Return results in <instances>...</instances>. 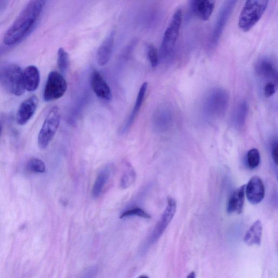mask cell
I'll return each instance as SVG.
<instances>
[{
    "mask_svg": "<svg viewBox=\"0 0 278 278\" xmlns=\"http://www.w3.org/2000/svg\"><path fill=\"white\" fill-rule=\"evenodd\" d=\"M46 1L34 0L29 1L20 13L3 38V43L8 46L22 41L31 33L42 14Z\"/></svg>",
    "mask_w": 278,
    "mask_h": 278,
    "instance_id": "6da1fadb",
    "label": "cell"
},
{
    "mask_svg": "<svg viewBox=\"0 0 278 278\" xmlns=\"http://www.w3.org/2000/svg\"><path fill=\"white\" fill-rule=\"evenodd\" d=\"M0 84L9 93L16 96L23 95L25 89L21 68L11 63L0 66Z\"/></svg>",
    "mask_w": 278,
    "mask_h": 278,
    "instance_id": "7a4b0ae2",
    "label": "cell"
},
{
    "mask_svg": "<svg viewBox=\"0 0 278 278\" xmlns=\"http://www.w3.org/2000/svg\"><path fill=\"white\" fill-rule=\"evenodd\" d=\"M229 102L228 92L222 88H215L207 94L203 102L205 114L210 118H218L223 116Z\"/></svg>",
    "mask_w": 278,
    "mask_h": 278,
    "instance_id": "3957f363",
    "label": "cell"
},
{
    "mask_svg": "<svg viewBox=\"0 0 278 278\" xmlns=\"http://www.w3.org/2000/svg\"><path fill=\"white\" fill-rule=\"evenodd\" d=\"M269 1L266 0L247 1L241 12L239 26L242 31L247 32L259 21L266 11Z\"/></svg>",
    "mask_w": 278,
    "mask_h": 278,
    "instance_id": "277c9868",
    "label": "cell"
},
{
    "mask_svg": "<svg viewBox=\"0 0 278 278\" xmlns=\"http://www.w3.org/2000/svg\"><path fill=\"white\" fill-rule=\"evenodd\" d=\"M60 122V114L57 107L50 110L45 119L38 135L39 148L41 150L46 149L56 133Z\"/></svg>",
    "mask_w": 278,
    "mask_h": 278,
    "instance_id": "5b68a950",
    "label": "cell"
},
{
    "mask_svg": "<svg viewBox=\"0 0 278 278\" xmlns=\"http://www.w3.org/2000/svg\"><path fill=\"white\" fill-rule=\"evenodd\" d=\"M181 9L179 8L175 12L173 18L166 29L161 46V54L163 58L169 56L173 52L177 40L182 22Z\"/></svg>",
    "mask_w": 278,
    "mask_h": 278,
    "instance_id": "8992f818",
    "label": "cell"
},
{
    "mask_svg": "<svg viewBox=\"0 0 278 278\" xmlns=\"http://www.w3.org/2000/svg\"><path fill=\"white\" fill-rule=\"evenodd\" d=\"M68 89V84L63 76L57 72H51L44 91L46 102L56 100L63 97Z\"/></svg>",
    "mask_w": 278,
    "mask_h": 278,
    "instance_id": "52a82bcc",
    "label": "cell"
},
{
    "mask_svg": "<svg viewBox=\"0 0 278 278\" xmlns=\"http://www.w3.org/2000/svg\"><path fill=\"white\" fill-rule=\"evenodd\" d=\"M177 209V203L175 199L169 198L166 208L161 215L158 223L155 225L152 232L148 239V245L155 243L163 235L167 227L173 220Z\"/></svg>",
    "mask_w": 278,
    "mask_h": 278,
    "instance_id": "ba28073f",
    "label": "cell"
},
{
    "mask_svg": "<svg viewBox=\"0 0 278 278\" xmlns=\"http://www.w3.org/2000/svg\"><path fill=\"white\" fill-rule=\"evenodd\" d=\"M236 3V1H227L221 7L211 35L210 45L212 47H216L218 43L226 25L233 11Z\"/></svg>",
    "mask_w": 278,
    "mask_h": 278,
    "instance_id": "9c48e42d",
    "label": "cell"
},
{
    "mask_svg": "<svg viewBox=\"0 0 278 278\" xmlns=\"http://www.w3.org/2000/svg\"><path fill=\"white\" fill-rule=\"evenodd\" d=\"M255 70L258 76L267 82L278 83L277 69L274 62L269 58L260 59L255 65Z\"/></svg>",
    "mask_w": 278,
    "mask_h": 278,
    "instance_id": "30bf717a",
    "label": "cell"
},
{
    "mask_svg": "<svg viewBox=\"0 0 278 278\" xmlns=\"http://www.w3.org/2000/svg\"><path fill=\"white\" fill-rule=\"evenodd\" d=\"M245 194L251 203L257 204L264 200L265 188L264 183L259 177L252 178L246 185Z\"/></svg>",
    "mask_w": 278,
    "mask_h": 278,
    "instance_id": "8fae6325",
    "label": "cell"
},
{
    "mask_svg": "<svg viewBox=\"0 0 278 278\" xmlns=\"http://www.w3.org/2000/svg\"><path fill=\"white\" fill-rule=\"evenodd\" d=\"M91 85L93 92L99 99L105 101L112 100V90L102 75L97 70H94L92 73L91 77Z\"/></svg>",
    "mask_w": 278,
    "mask_h": 278,
    "instance_id": "7c38bea8",
    "label": "cell"
},
{
    "mask_svg": "<svg viewBox=\"0 0 278 278\" xmlns=\"http://www.w3.org/2000/svg\"><path fill=\"white\" fill-rule=\"evenodd\" d=\"M38 102V99L35 96H32L24 101L17 113V121L19 125H24L28 123L35 113Z\"/></svg>",
    "mask_w": 278,
    "mask_h": 278,
    "instance_id": "4fadbf2b",
    "label": "cell"
},
{
    "mask_svg": "<svg viewBox=\"0 0 278 278\" xmlns=\"http://www.w3.org/2000/svg\"><path fill=\"white\" fill-rule=\"evenodd\" d=\"M148 88V82H145L141 86L137 98H136L135 101L134 108L132 111H131L129 118L127 121H126L125 124L121 129V134H125L127 133L131 128V126L133 124L136 118V116H138L141 108L142 107L143 104L144 102V99L146 92H147Z\"/></svg>",
    "mask_w": 278,
    "mask_h": 278,
    "instance_id": "5bb4252c",
    "label": "cell"
},
{
    "mask_svg": "<svg viewBox=\"0 0 278 278\" xmlns=\"http://www.w3.org/2000/svg\"><path fill=\"white\" fill-rule=\"evenodd\" d=\"M215 1H204V0H194L190 2V8L192 12L204 21L209 19L214 11Z\"/></svg>",
    "mask_w": 278,
    "mask_h": 278,
    "instance_id": "9a60e30c",
    "label": "cell"
},
{
    "mask_svg": "<svg viewBox=\"0 0 278 278\" xmlns=\"http://www.w3.org/2000/svg\"><path fill=\"white\" fill-rule=\"evenodd\" d=\"M115 44V32H111L101 44L97 52L98 63L104 66L109 61L113 51Z\"/></svg>",
    "mask_w": 278,
    "mask_h": 278,
    "instance_id": "2e32d148",
    "label": "cell"
},
{
    "mask_svg": "<svg viewBox=\"0 0 278 278\" xmlns=\"http://www.w3.org/2000/svg\"><path fill=\"white\" fill-rule=\"evenodd\" d=\"M174 124V114L169 108H164L155 115L154 127L159 133H165L168 131Z\"/></svg>",
    "mask_w": 278,
    "mask_h": 278,
    "instance_id": "e0dca14e",
    "label": "cell"
},
{
    "mask_svg": "<svg viewBox=\"0 0 278 278\" xmlns=\"http://www.w3.org/2000/svg\"><path fill=\"white\" fill-rule=\"evenodd\" d=\"M246 185H242L232 193L227 205V212L229 214H240L243 211Z\"/></svg>",
    "mask_w": 278,
    "mask_h": 278,
    "instance_id": "ac0fdd59",
    "label": "cell"
},
{
    "mask_svg": "<svg viewBox=\"0 0 278 278\" xmlns=\"http://www.w3.org/2000/svg\"><path fill=\"white\" fill-rule=\"evenodd\" d=\"M112 166L107 165L99 173L95 181L93 189L92 196L93 198L97 199L102 194L106 185L112 175Z\"/></svg>",
    "mask_w": 278,
    "mask_h": 278,
    "instance_id": "d6986e66",
    "label": "cell"
},
{
    "mask_svg": "<svg viewBox=\"0 0 278 278\" xmlns=\"http://www.w3.org/2000/svg\"><path fill=\"white\" fill-rule=\"evenodd\" d=\"M23 81L25 90L33 92L38 88L40 83V73L38 69L30 65L23 72Z\"/></svg>",
    "mask_w": 278,
    "mask_h": 278,
    "instance_id": "ffe728a7",
    "label": "cell"
},
{
    "mask_svg": "<svg viewBox=\"0 0 278 278\" xmlns=\"http://www.w3.org/2000/svg\"><path fill=\"white\" fill-rule=\"evenodd\" d=\"M249 106L245 101H242L236 106L232 116V124L234 127L238 129L244 127L246 122Z\"/></svg>",
    "mask_w": 278,
    "mask_h": 278,
    "instance_id": "44dd1931",
    "label": "cell"
},
{
    "mask_svg": "<svg viewBox=\"0 0 278 278\" xmlns=\"http://www.w3.org/2000/svg\"><path fill=\"white\" fill-rule=\"evenodd\" d=\"M262 226L261 221H256L252 225L244 237L245 243L249 246L259 245L261 243Z\"/></svg>",
    "mask_w": 278,
    "mask_h": 278,
    "instance_id": "7402d4cb",
    "label": "cell"
},
{
    "mask_svg": "<svg viewBox=\"0 0 278 278\" xmlns=\"http://www.w3.org/2000/svg\"><path fill=\"white\" fill-rule=\"evenodd\" d=\"M136 177V175L133 167L127 164L120 180L121 188L124 189L129 188L134 183Z\"/></svg>",
    "mask_w": 278,
    "mask_h": 278,
    "instance_id": "603a6c76",
    "label": "cell"
},
{
    "mask_svg": "<svg viewBox=\"0 0 278 278\" xmlns=\"http://www.w3.org/2000/svg\"><path fill=\"white\" fill-rule=\"evenodd\" d=\"M260 154L258 150L252 149L247 153L246 162L250 169L253 170L257 168L260 165Z\"/></svg>",
    "mask_w": 278,
    "mask_h": 278,
    "instance_id": "cb8c5ba5",
    "label": "cell"
},
{
    "mask_svg": "<svg viewBox=\"0 0 278 278\" xmlns=\"http://www.w3.org/2000/svg\"><path fill=\"white\" fill-rule=\"evenodd\" d=\"M131 216H138L145 219L151 218V215L147 212L139 207H134V208L126 210L120 215V218L123 219Z\"/></svg>",
    "mask_w": 278,
    "mask_h": 278,
    "instance_id": "d4e9b609",
    "label": "cell"
},
{
    "mask_svg": "<svg viewBox=\"0 0 278 278\" xmlns=\"http://www.w3.org/2000/svg\"><path fill=\"white\" fill-rule=\"evenodd\" d=\"M27 169L31 173L43 174L46 171V166L42 160L38 158H32L27 162Z\"/></svg>",
    "mask_w": 278,
    "mask_h": 278,
    "instance_id": "484cf974",
    "label": "cell"
},
{
    "mask_svg": "<svg viewBox=\"0 0 278 278\" xmlns=\"http://www.w3.org/2000/svg\"><path fill=\"white\" fill-rule=\"evenodd\" d=\"M69 61L68 52L63 48H60L58 51L57 62L58 68L62 73L67 72L69 67Z\"/></svg>",
    "mask_w": 278,
    "mask_h": 278,
    "instance_id": "4316f807",
    "label": "cell"
},
{
    "mask_svg": "<svg viewBox=\"0 0 278 278\" xmlns=\"http://www.w3.org/2000/svg\"><path fill=\"white\" fill-rule=\"evenodd\" d=\"M148 55L152 67H157L159 62V55L157 49L153 45L150 44L148 47Z\"/></svg>",
    "mask_w": 278,
    "mask_h": 278,
    "instance_id": "83f0119b",
    "label": "cell"
},
{
    "mask_svg": "<svg viewBox=\"0 0 278 278\" xmlns=\"http://www.w3.org/2000/svg\"><path fill=\"white\" fill-rule=\"evenodd\" d=\"M277 89V84L273 82L266 83L264 87V94L266 98H270L274 95Z\"/></svg>",
    "mask_w": 278,
    "mask_h": 278,
    "instance_id": "f1b7e54d",
    "label": "cell"
},
{
    "mask_svg": "<svg viewBox=\"0 0 278 278\" xmlns=\"http://www.w3.org/2000/svg\"><path fill=\"white\" fill-rule=\"evenodd\" d=\"M278 145L277 140H275L273 142L271 145V156L274 160V162L276 165H278Z\"/></svg>",
    "mask_w": 278,
    "mask_h": 278,
    "instance_id": "f546056e",
    "label": "cell"
},
{
    "mask_svg": "<svg viewBox=\"0 0 278 278\" xmlns=\"http://www.w3.org/2000/svg\"><path fill=\"white\" fill-rule=\"evenodd\" d=\"M186 278H196V275L194 272L190 273Z\"/></svg>",
    "mask_w": 278,
    "mask_h": 278,
    "instance_id": "4dcf8cb0",
    "label": "cell"
},
{
    "mask_svg": "<svg viewBox=\"0 0 278 278\" xmlns=\"http://www.w3.org/2000/svg\"><path fill=\"white\" fill-rule=\"evenodd\" d=\"M138 278H149L147 276L143 275V276H141L139 277Z\"/></svg>",
    "mask_w": 278,
    "mask_h": 278,
    "instance_id": "1f68e13d",
    "label": "cell"
},
{
    "mask_svg": "<svg viewBox=\"0 0 278 278\" xmlns=\"http://www.w3.org/2000/svg\"><path fill=\"white\" fill-rule=\"evenodd\" d=\"M0 133H1V128H0Z\"/></svg>",
    "mask_w": 278,
    "mask_h": 278,
    "instance_id": "d6a6232c",
    "label": "cell"
}]
</instances>
